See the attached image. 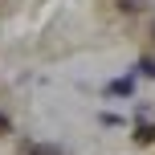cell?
Wrapping results in <instances>:
<instances>
[{"label":"cell","instance_id":"obj_1","mask_svg":"<svg viewBox=\"0 0 155 155\" xmlns=\"http://www.w3.org/2000/svg\"><path fill=\"white\" fill-rule=\"evenodd\" d=\"M106 94H110V98H123V94H135V82H131V78H118V82H110V86H106Z\"/></svg>","mask_w":155,"mask_h":155},{"label":"cell","instance_id":"obj_2","mask_svg":"<svg viewBox=\"0 0 155 155\" xmlns=\"http://www.w3.org/2000/svg\"><path fill=\"white\" fill-rule=\"evenodd\" d=\"M135 139H139V143H155V123H147V118H143V123L135 127Z\"/></svg>","mask_w":155,"mask_h":155},{"label":"cell","instance_id":"obj_3","mask_svg":"<svg viewBox=\"0 0 155 155\" xmlns=\"http://www.w3.org/2000/svg\"><path fill=\"white\" fill-rule=\"evenodd\" d=\"M29 155H61V147H53V143H33Z\"/></svg>","mask_w":155,"mask_h":155},{"label":"cell","instance_id":"obj_4","mask_svg":"<svg viewBox=\"0 0 155 155\" xmlns=\"http://www.w3.org/2000/svg\"><path fill=\"white\" fill-rule=\"evenodd\" d=\"M139 74L143 78H155V57H143V61H139Z\"/></svg>","mask_w":155,"mask_h":155},{"label":"cell","instance_id":"obj_5","mask_svg":"<svg viewBox=\"0 0 155 155\" xmlns=\"http://www.w3.org/2000/svg\"><path fill=\"white\" fill-rule=\"evenodd\" d=\"M118 4H123L127 12H139V8H143V4H151V0H118Z\"/></svg>","mask_w":155,"mask_h":155},{"label":"cell","instance_id":"obj_6","mask_svg":"<svg viewBox=\"0 0 155 155\" xmlns=\"http://www.w3.org/2000/svg\"><path fill=\"white\" fill-rule=\"evenodd\" d=\"M8 131H12V123H8V118L0 114V135H8Z\"/></svg>","mask_w":155,"mask_h":155}]
</instances>
